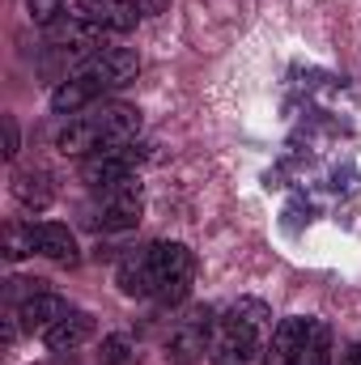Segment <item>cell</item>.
Here are the masks:
<instances>
[{"mask_svg":"<svg viewBox=\"0 0 361 365\" xmlns=\"http://www.w3.org/2000/svg\"><path fill=\"white\" fill-rule=\"evenodd\" d=\"M268 336H272V310L260 297H243L225 310V319H217L208 357H213V365H251L264 353Z\"/></svg>","mask_w":361,"mask_h":365,"instance_id":"6da1fadb","label":"cell"},{"mask_svg":"<svg viewBox=\"0 0 361 365\" xmlns=\"http://www.w3.org/2000/svg\"><path fill=\"white\" fill-rule=\"evenodd\" d=\"M141 136V110L136 106H102L93 115H73L68 128L56 136V145L64 153H77V158H90L102 149H123V145H136Z\"/></svg>","mask_w":361,"mask_h":365,"instance_id":"7a4b0ae2","label":"cell"},{"mask_svg":"<svg viewBox=\"0 0 361 365\" xmlns=\"http://www.w3.org/2000/svg\"><path fill=\"white\" fill-rule=\"evenodd\" d=\"M149 272H153V297L175 306L187 297L191 276H195V259L183 242H153L149 247Z\"/></svg>","mask_w":361,"mask_h":365,"instance_id":"3957f363","label":"cell"},{"mask_svg":"<svg viewBox=\"0 0 361 365\" xmlns=\"http://www.w3.org/2000/svg\"><path fill=\"white\" fill-rule=\"evenodd\" d=\"M213 327H217L213 306H195L187 319L175 323V331L166 336V361L171 365H195L208 353V344H213Z\"/></svg>","mask_w":361,"mask_h":365,"instance_id":"277c9868","label":"cell"},{"mask_svg":"<svg viewBox=\"0 0 361 365\" xmlns=\"http://www.w3.org/2000/svg\"><path fill=\"white\" fill-rule=\"evenodd\" d=\"M136 73H141V56H136L132 47H102V51H93L90 60L81 64L77 77H86L93 90L102 93V90H123V86H132Z\"/></svg>","mask_w":361,"mask_h":365,"instance_id":"5b68a950","label":"cell"},{"mask_svg":"<svg viewBox=\"0 0 361 365\" xmlns=\"http://www.w3.org/2000/svg\"><path fill=\"white\" fill-rule=\"evenodd\" d=\"M141 208H145L141 182L132 175V179H123V182H115V187L102 191V208H98L93 225H98V230H132V225L141 221Z\"/></svg>","mask_w":361,"mask_h":365,"instance_id":"8992f818","label":"cell"},{"mask_svg":"<svg viewBox=\"0 0 361 365\" xmlns=\"http://www.w3.org/2000/svg\"><path fill=\"white\" fill-rule=\"evenodd\" d=\"M136 162H141L136 145H123V149H102V153H90V158L81 162V182H90L93 191H106V187H115V182L132 179Z\"/></svg>","mask_w":361,"mask_h":365,"instance_id":"52a82bcc","label":"cell"},{"mask_svg":"<svg viewBox=\"0 0 361 365\" xmlns=\"http://www.w3.org/2000/svg\"><path fill=\"white\" fill-rule=\"evenodd\" d=\"M68 13L81 17V21H90V26H98V30H115V34L132 30L136 17H141V9L132 0H73Z\"/></svg>","mask_w":361,"mask_h":365,"instance_id":"ba28073f","label":"cell"},{"mask_svg":"<svg viewBox=\"0 0 361 365\" xmlns=\"http://www.w3.org/2000/svg\"><path fill=\"white\" fill-rule=\"evenodd\" d=\"M306 331H310V319H302V314L280 319V323L272 327L268 344H264V365H293L302 340H306Z\"/></svg>","mask_w":361,"mask_h":365,"instance_id":"9c48e42d","label":"cell"},{"mask_svg":"<svg viewBox=\"0 0 361 365\" xmlns=\"http://www.w3.org/2000/svg\"><path fill=\"white\" fill-rule=\"evenodd\" d=\"M73 306L60 297V293H51V289H43V293H34V297H26L21 306H17V323L26 327V331H47V327H56L64 314H68Z\"/></svg>","mask_w":361,"mask_h":365,"instance_id":"30bf717a","label":"cell"},{"mask_svg":"<svg viewBox=\"0 0 361 365\" xmlns=\"http://www.w3.org/2000/svg\"><path fill=\"white\" fill-rule=\"evenodd\" d=\"M90 336H93V314H86V310H68L56 327L43 331V340H47L51 353H73V349H81Z\"/></svg>","mask_w":361,"mask_h":365,"instance_id":"8fae6325","label":"cell"},{"mask_svg":"<svg viewBox=\"0 0 361 365\" xmlns=\"http://www.w3.org/2000/svg\"><path fill=\"white\" fill-rule=\"evenodd\" d=\"M34 251L56 259V264H77V238L60 221H39L34 225Z\"/></svg>","mask_w":361,"mask_h":365,"instance_id":"7c38bea8","label":"cell"},{"mask_svg":"<svg viewBox=\"0 0 361 365\" xmlns=\"http://www.w3.org/2000/svg\"><path fill=\"white\" fill-rule=\"evenodd\" d=\"M119 289L128 293V297H153V272H149V247H141V251H128L123 259H119Z\"/></svg>","mask_w":361,"mask_h":365,"instance_id":"4fadbf2b","label":"cell"},{"mask_svg":"<svg viewBox=\"0 0 361 365\" xmlns=\"http://www.w3.org/2000/svg\"><path fill=\"white\" fill-rule=\"evenodd\" d=\"M13 195H17V204H21V208L43 212V208L51 204L56 187H51V179H47L43 170H17V175H13Z\"/></svg>","mask_w":361,"mask_h":365,"instance_id":"5bb4252c","label":"cell"},{"mask_svg":"<svg viewBox=\"0 0 361 365\" xmlns=\"http://www.w3.org/2000/svg\"><path fill=\"white\" fill-rule=\"evenodd\" d=\"M293 365H332V327L327 323L310 319V331H306V340H302Z\"/></svg>","mask_w":361,"mask_h":365,"instance_id":"9a60e30c","label":"cell"},{"mask_svg":"<svg viewBox=\"0 0 361 365\" xmlns=\"http://www.w3.org/2000/svg\"><path fill=\"white\" fill-rule=\"evenodd\" d=\"M93 98H98V90H93L86 77H73V81H64L60 90L51 93V110L56 115H77L81 106H90Z\"/></svg>","mask_w":361,"mask_h":365,"instance_id":"2e32d148","label":"cell"},{"mask_svg":"<svg viewBox=\"0 0 361 365\" xmlns=\"http://www.w3.org/2000/svg\"><path fill=\"white\" fill-rule=\"evenodd\" d=\"M141 353L128 336H106L102 340V353H98V365H136Z\"/></svg>","mask_w":361,"mask_h":365,"instance_id":"e0dca14e","label":"cell"},{"mask_svg":"<svg viewBox=\"0 0 361 365\" xmlns=\"http://www.w3.org/2000/svg\"><path fill=\"white\" fill-rule=\"evenodd\" d=\"M34 251V225H4V255L21 259Z\"/></svg>","mask_w":361,"mask_h":365,"instance_id":"ac0fdd59","label":"cell"},{"mask_svg":"<svg viewBox=\"0 0 361 365\" xmlns=\"http://www.w3.org/2000/svg\"><path fill=\"white\" fill-rule=\"evenodd\" d=\"M26 9H30V17H34L39 26H47V30H51L56 21H64V17H68V9H73V4H68V0H26Z\"/></svg>","mask_w":361,"mask_h":365,"instance_id":"d6986e66","label":"cell"},{"mask_svg":"<svg viewBox=\"0 0 361 365\" xmlns=\"http://www.w3.org/2000/svg\"><path fill=\"white\" fill-rule=\"evenodd\" d=\"M0 128H4V158H17V149H21L17 119H13V115H4V119H0Z\"/></svg>","mask_w":361,"mask_h":365,"instance_id":"ffe728a7","label":"cell"},{"mask_svg":"<svg viewBox=\"0 0 361 365\" xmlns=\"http://www.w3.org/2000/svg\"><path fill=\"white\" fill-rule=\"evenodd\" d=\"M340 365H361V344H353V349L345 353V361H340Z\"/></svg>","mask_w":361,"mask_h":365,"instance_id":"44dd1931","label":"cell"}]
</instances>
